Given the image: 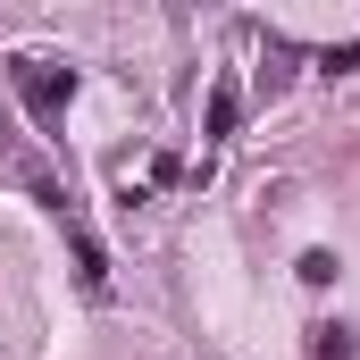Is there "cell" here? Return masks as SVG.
Here are the masks:
<instances>
[{
    "mask_svg": "<svg viewBox=\"0 0 360 360\" xmlns=\"http://www.w3.org/2000/svg\"><path fill=\"white\" fill-rule=\"evenodd\" d=\"M310 352H319V360H352V327H319Z\"/></svg>",
    "mask_w": 360,
    "mask_h": 360,
    "instance_id": "cell-3",
    "label": "cell"
},
{
    "mask_svg": "<svg viewBox=\"0 0 360 360\" xmlns=\"http://www.w3.org/2000/svg\"><path fill=\"white\" fill-rule=\"evenodd\" d=\"M235 109H243V101H235V76H218V84H210V117H201V134L226 143V134H235Z\"/></svg>",
    "mask_w": 360,
    "mask_h": 360,
    "instance_id": "cell-2",
    "label": "cell"
},
{
    "mask_svg": "<svg viewBox=\"0 0 360 360\" xmlns=\"http://www.w3.org/2000/svg\"><path fill=\"white\" fill-rule=\"evenodd\" d=\"M17 92H25V109H34V117H59V109H68V92H76V76H68L59 59H17Z\"/></svg>",
    "mask_w": 360,
    "mask_h": 360,
    "instance_id": "cell-1",
    "label": "cell"
}]
</instances>
